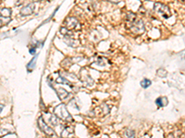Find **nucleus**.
<instances>
[{
  "label": "nucleus",
  "instance_id": "1",
  "mask_svg": "<svg viewBox=\"0 0 185 138\" xmlns=\"http://www.w3.org/2000/svg\"><path fill=\"white\" fill-rule=\"evenodd\" d=\"M126 21H127V26L131 29V31L134 33V34H142L145 31V24L141 21L138 19L135 16V14L133 13H128L127 18H126Z\"/></svg>",
  "mask_w": 185,
  "mask_h": 138
},
{
  "label": "nucleus",
  "instance_id": "2",
  "mask_svg": "<svg viewBox=\"0 0 185 138\" xmlns=\"http://www.w3.org/2000/svg\"><path fill=\"white\" fill-rule=\"evenodd\" d=\"M55 115L58 118H60L61 120H63L65 122L70 123V122H73V119L71 115L69 114V112H68L67 108L65 107V105L63 104H60L58 106H57L55 108Z\"/></svg>",
  "mask_w": 185,
  "mask_h": 138
},
{
  "label": "nucleus",
  "instance_id": "3",
  "mask_svg": "<svg viewBox=\"0 0 185 138\" xmlns=\"http://www.w3.org/2000/svg\"><path fill=\"white\" fill-rule=\"evenodd\" d=\"M154 9L157 13H158L161 17H163L164 18H168L171 16L170 10H169V7L165 5V4H162V3H155V6H154Z\"/></svg>",
  "mask_w": 185,
  "mask_h": 138
},
{
  "label": "nucleus",
  "instance_id": "4",
  "mask_svg": "<svg viewBox=\"0 0 185 138\" xmlns=\"http://www.w3.org/2000/svg\"><path fill=\"white\" fill-rule=\"evenodd\" d=\"M38 124L40 129L42 130V132L45 133L46 135L47 136H51V137H57V134L56 132L52 129L51 127L48 126V124L45 122V120L43 119V117H40L38 119Z\"/></svg>",
  "mask_w": 185,
  "mask_h": 138
},
{
  "label": "nucleus",
  "instance_id": "5",
  "mask_svg": "<svg viewBox=\"0 0 185 138\" xmlns=\"http://www.w3.org/2000/svg\"><path fill=\"white\" fill-rule=\"evenodd\" d=\"M80 22L76 18H68L65 21V28L69 29H80Z\"/></svg>",
  "mask_w": 185,
  "mask_h": 138
},
{
  "label": "nucleus",
  "instance_id": "6",
  "mask_svg": "<svg viewBox=\"0 0 185 138\" xmlns=\"http://www.w3.org/2000/svg\"><path fill=\"white\" fill-rule=\"evenodd\" d=\"M34 4H33V3L28 4V5H26L25 7H23L22 9H20V15L29 16V15L34 13Z\"/></svg>",
  "mask_w": 185,
  "mask_h": 138
},
{
  "label": "nucleus",
  "instance_id": "7",
  "mask_svg": "<svg viewBox=\"0 0 185 138\" xmlns=\"http://www.w3.org/2000/svg\"><path fill=\"white\" fill-rule=\"evenodd\" d=\"M57 96L59 97L60 100H66V98L70 97V93H69L68 91H66L64 88H57Z\"/></svg>",
  "mask_w": 185,
  "mask_h": 138
},
{
  "label": "nucleus",
  "instance_id": "8",
  "mask_svg": "<svg viewBox=\"0 0 185 138\" xmlns=\"http://www.w3.org/2000/svg\"><path fill=\"white\" fill-rule=\"evenodd\" d=\"M156 103L159 108H162L164 106L168 105V100H167V98H165V97H160L156 101Z\"/></svg>",
  "mask_w": 185,
  "mask_h": 138
},
{
  "label": "nucleus",
  "instance_id": "9",
  "mask_svg": "<svg viewBox=\"0 0 185 138\" xmlns=\"http://www.w3.org/2000/svg\"><path fill=\"white\" fill-rule=\"evenodd\" d=\"M36 60H37V55H34V57L31 60V62L27 65V69H28V71L31 72L34 69V65H35V63H36Z\"/></svg>",
  "mask_w": 185,
  "mask_h": 138
},
{
  "label": "nucleus",
  "instance_id": "10",
  "mask_svg": "<svg viewBox=\"0 0 185 138\" xmlns=\"http://www.w3.org/2000/svg\"><path fill=\"white\" fill-rule=\"evenodd\" d=\"M48 118H49V120H48V123L50 124H52L53 126H57L58 124L57 123V116L56 115H51V114H48Z\"/></svg>",
  "mask_w": 185,
  "mask_h": 138
},
{
  "label": "nucleus",
  "instance_id": "11",
  "mask_svg": "<svg viewBox=\"0 0 185 138\" xmlns=\"http://www.w3.org/2000/svg\"><path fill=\"white\" fill-rule=\"evenodd\" d=\"M151 84H152L151 80H150V79H147V78H145V79H142V80L141 81V86H142V87H143V88H147L149 86H151Z\"/></svg>",
  "mask_w": 185,
  "mask_h": 138
},
{
  "label": "nucleus",
  "instance_id": "12",
  "mask_svg": "<svg viewBox=\"0 0 185 138\" xmlns=\"http://www.w3.org/2000/svg\"><path fill=\"white\" fill-rule=\"evenodd\" d=\"M56 82L57 83H62V84H67V85H69V87H72V85H71L66 78H64V77H62V76H59L57 79L56 80Z\"/></svg>",
  "mask_w": 185,
  "mask_h": 138
},
{
  "label": "nucleus",
  "instance_id": "13",
  "mask_svg": "<svg viewBox=\"0 0 185 138\" xmlns=\"http://www.w3.org/2000/svg\"><path fill=\"white\" fill-rule=\"evenodd\" d=\"M1 14L3 17H10L11 15V10L9 8H3L1 9Z\"/></svg>",
  "mask_w": 185,
  "mask_h": 138
},
{
  "label": "nucleus",
  "instance_id": "14",
  "mask_svg": "<svg viewBox=\"0 0 185 138\" xmlns=\"http://www.w3.org/2000/svg\"><path fill=\"white\" fill-rule=\"evenodd\" d=\"M157 76L160 77H165L167 76V71H165L164 69H158L157 70Z\"/></svg>",
  "mask_w": 185,
  "mask_h": 138
},
{
  "label": "nucleus",
  "instance_id": "15",
  "mask_svg": "<svg viewBox=\"0 0 185 138\" xmlns=\"http://www.w3.org/2000/svg\"><path fill=\"white\" fill-rule=\"evenodd\" d=\"M134 132L133 131H131V130H127V132H126V136H128V137H134Z\"/></svg>",
  "mask_w": 185,
  "mask_h": 138
},
{
  "label": "nucleus",
  "instance_id": "16",
  "mask_svg": "<svg viewBox=\"0 0 185 138\" xmlns=\"http://www.w3.org/2000/svg\"><path fill=\"white\" fill-rule=\"evenodd\" d=\"M9 134V132L7 131V130H4V129H1V130H0V136L6 135V134Z\"/></svg>",
  "mask_w": 185,
  "mask_h": 138
},
{
  "label": "nucleus",
  "instance_id": "17",
  "mask_svg": "<svg viewBox=\"0 0 185 138\" xmlns=\"http://www.w3.org/2000/svg\"><path fill=\"white\" fill-rule=\"evenodd\" d=\"M107 1H108V2H111V3H115V4H117V3L120 2L121 0H107Z\"/></svg>",
  "mask_w": 185,
  "mask_h": 138
},
{
  "label": "nucleus",
  "instance_id": "18",
  "mask_svg": "<svg viewBox=\"0 0 185 138\" xmlns=\"http://www.w3.org/2000/svg\"><path fill=\"white\" fill-rule=\"evenodd\" d=\"M2 24H3V23H2V21H0V27H1V26H2Z\"/></svg>",
  "mask_w": 185,
  "mask_h": 138
},
{
  "label": "nucleus",
  "instance_id": "19",
  "mask_svg": "<svg viewBox=\"0 0 185 138\" xmlns=\"http://www.w3.org/2000/svg\"><path fill=\"white\" fill-rule=\"evenodd\" d=\"M34 1H39V0H34Z\"/></svg>",
  "mask_w": 185,
  "mask_h": 138
}]
</instances>
